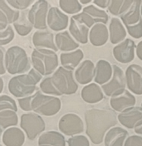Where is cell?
Segmentation results:
<instances>
[{
    "label": "cell",
    "mask_w": 142,
    "mask_h": 146,
    "mask_svg": "<svg viewBox=\"0 0 142 146\" xmlns=\"http://www.w3.org/2000/svg\"><path fill=\"white\" fill-rule=\"evenodd\" d=\"M86 134L95 144L102 143L104 134L117 123L116 114L111 110L92 109L85 113Z\"/></svg>",
    "instance_id": "obj_1"
},
{
    "label": "cell",
    "mask_w": 142,
    "mask_h": 146,
    "mask_svg": "<svg viewBox=\"0 0 142 146\" xmlns=\"http://www.w3.org/2000/svg\"><path fill=\"white\" fill-rule=\"evenodd\" d=\"M41 78L42 76L39 72L32 69L28 74L12 78L8 84L9 91L16 97L31 95L36 89V85Z\"/></svg>",
    "instance_id": "obj_2"
},
{
    "label": "cell",
    "mask_w": 142,
    "mask_h": 146,
    "mask_svg": "<svg viewBox=\"0 0 142 146\" xmlns=\"http://www.w3.org/2000/svg\"><path fill=\"white\" fill-rule=\"evenodd\" d=\"M32 63L34 69L40 74L48 76L58 67V56L53 50L37 48L32 52Z\"/></svg>",
    "instance_id": "obj_3"
},
{
    "label": "cell",
    "mask_w": 142,
    "mask_h": 146,
    "mask_svg": "<svg viewBox=\"0 0 142 146\" xmlns=\"http://www.w3.org/2000/svg\"><path fill=\"white\" fill-rule=\"evenodd\" d=\"M5 64L6 69L11 74L26 72L30 67L26 52L19 46L8 48L5 53Z\"/></svg>",
    "instance_id": "obj_4"
},
{
    "label": "cell",
    "mask_w": 142,
    "mask_h": 146,
    "mask_svg": "<svg viewBox=\"0 0 142 146\" xmlns=\"http://www.w3.org/2000/svg\"><path fill=\"white\" fill-rule=\"evenodd\" d=\"M32 111L44 116H53L60 111L61 103L60 99L54 96L44 95L40 91L32 96Z\"/></svg>",
    "instance_id": "obj_5"
},
{
    "label": "cell",
    "mask_w": 142,
    "mask_h": 146,
    "mask_svg": "<svg viewBox=\"0 0 142 146\" xmlns=\"http://www.w3.org/2000/svg\"><path fill=\"white\" fill-rule=\"evenodd\" d=\"M55 88L61 94L71 95L75 94L78 86L75 81L72 71L63 67H60L51 77Z\"/></svg>",
    "instance_id": "obj_6"
},
{
    "label": "cell",
    "mask_w": 142,
    "mask_h": 146,
    "mask_svg": "<svg viewBox=\"0 0 142 146\" xmlns=\"http://www.w3.org/2000/svg\"><path fill=\"white\" fill-rule=\"evenodd\" d=\"M20 127L26 132L28 139L32 140L45 130V125L40 116L29 113L22 115Z\"/></svg>",
    "instance_id": "obj_7"
},
{
    "label": "cell",
    "mask_w": 142,
    "mask_h": 146,
    "mask_svg": "<svg viewBox=\"0 0 142 146\" xmlns=\"http://www.w3.org/2000/svg\"><path fill=\"white\" fill-rule=\"evenodd\" d=\"M72 17L77 21L83 23L88 28L91 27L94 23L97 22L105 24L108 20V16L105 11L93 5L84 8L81 13Z\"/></svg>",
    "instance_id": "obj_8"
},
{
    "label": "cell",
    "mask_w": 142,
    "mask_h": 146,
    "mask_svg": "<svg viewBox=\"0 0 142 146\" xmlns=\"http://www.w3.org/2000/svg\"><path fill=\"white\" fill-rule=\"evenodd\" d=\"M48 8V3L41 0L35 2L29 10L28 18L36 29L40 30L47 29L46 15Z\"/></svg>",
    "instance_id": "obj_9"
},
{
    "label": "cell",
    "mask_w": 142,
    "mask_h": 146,
    "mask_svg": "<svg viewBox=\"0 0 142 146\" xmlns=\"http://www.w3.org/2000/svg\"><path fill=\"white\" fill-rule=\"evenodd\" d=\"M59 129L67 136H72L82 133L84 125L81 118L74 113L63 116L59 121Z\"/></svg>",
    "instance_id": "obj_10"
},
{
    "label": "cell",
    "mask_w": 142,
    "mask_h": 146,
    "mask_svg": "<svg viewBox=\"0 0 142 146\" xmlns=\"http://www.w3.org/2000/svg\"><path fill=\"white\" fill-rule=\"evenodd\" d=\"M125 78L128 88L136 95L142 94V67L132 64L126 69Z\"/></svg>",
    "instance_id": "obj_11"
},
{
    "label": "cell",
    "mask_w": 142,
    "mask_h": 146,
    "mask_svg": "<svg viewBox=\"0 0 142 146\" xmlns=\"http://www.w3.org/2000/svg\"><path fill=\"white\" fill-rule=\"evenodd\" d=\"M135 42L130 39H126L113 49L115 58L121 63H128L135 57Z\"/></svg>",
    "instance_id": "obj_12"
},
{
    "label": "cell",
    "mask_w": 142,
    "mask_h": 146,
    "mask_svg": "<svg viewBox=\"0 0 142 146\" xmlns=\"http://www.w3.org/2000/svg\"><path fill=\"white\" fill-rule=\"evenodd\" d=\"M135 97L125 89L114 93L110 100L111 107L118 112H121L125 109L135 105Z\"/></svg>",
    "instance_id": "obj_13"
},
{
    "label": "cell",
    "mask_w": 142,
    "mask_h": 146,
    "mask_svg": "<svg viewBox=\"0 0 142 146\" xmlns=\"http://www.w3.org/2000/svg\"><path fill=\"white\" fill-rule=\"evenodd\" d=\"M113 71L112 80L101 87L105 94L107 96H112L116 92L125 88V78L122 69L116 65H114Z\"/></svg>",
    "instance_id": "obj_14"
},
{
    "label": "cell",
    "mask_w": 142,
    "mask_h": 146,
    "mask_svg": "<svg viewBox=\"0 0 142 146\" xmlns=\"http://www.w3.org/2000/svg\"><path fill=\"white\" fill-rule=\"evenodd\" d=\"M47 24L53 31H62L68 27V17L58 8L51 7L47 15Z\"/></svg>",
    "instance_id": "obj_15"
},
{
    "label": "cell",
    "mask_w": 142,
    "mask_h": 146,
    "mask_svg": "<svg viewBox=\"0 0 142 146\" xmlns=\"http://www.w3.org/2000/svg\"><path fill=\"white\" fill-rule=\"evenodd\" d=\"M120 122L128 129L134 128L142 120V108L131 107L127 108L118 116Z\"/></svg>",
    "instance_id": "obj_16"
},
{
    "label": "cell",
    "mask_w": 142,
    "mask_h": 146,
    "mask_svg": "<svg viewBox=\"0 0 142 146\" xmlns=\"http://www.w3.org/2000/svg\"><path fill=\"white\" fill-rule=\"evenodd\" d=\"M96 74V69L91 61L85 60L82 62L75 72L76 81L80 84H86L90 82Z\"/></svg>",
    "instance_id": "obj_17"
},
{
    "label": "cell",
    "mask_w": 142,
    "mask_h": 146,
    "mask_svg": "<svg viewBox=\"0 0 142 146\" xmlns=\"http://www.w3.org/2000/svg\"><path fill=\"white\" fill-rule=\"evenodd\" d=\"M34 46L40 48H49L57 52L58 48L54 41L53 33L49 31L36 32L32 38Z\"/></svg>",
    "instance_id": "obj_18"
},
{
    "label": "cell",
    "mask_w": 142,
    "mask_h": 146,
    "mask_svg": "<svg viewBox=\"0 0 142 146\" xmlns=\"http://www.w3.org/2000/svg\"><path fill=\"white\" fill-rule=\"evenodd\" d=\"M89 39L91 43L96 46H101L107 42L108 31L106 27L101 23L94 25L90 32Z\"/></svg>",
    "instance_id": "obj_19"
},
{
    "label": "cell",
    "mask_w": 142,
    "mask_h": 146,
    "mask_svg": "<svg viewBox=\"0 0 142 146\" xmlns=\"http://www.w3.org/2000/svg\"><path fill=\"white\" fill-rule=\"evenodd\" d=\"M25 141V135L19 128L7 129L3 136V142L6 146H22Z\"/></svg>",
    "instance_id": "obj_20"
},
{
    "label": "cell",
    "mask_w": 142,
    "mask_h": 146,
    "mask_svg": "<svg viewBox=\"0 0 142 146\" xmlns=\"http://www.w3.org/2000/svg\"><path fill=\"white\" fill-rule=\"evenodd\" d=\"M142 1L140 0L134 1L129 10L121 16V18L126 27L136 25L141 20L140 7Z\"/></svg>",
    "instance_id": "obj_21"
},
{
    "label": "cell",
    "mask_w": 142,
    "mask_h": 146,
    "mask_svg": "<svg viewBox=\"0 0 142 146\" xmlns=\"http://www.w3.org/2000/svg\"><path fill=\"white\" fill-rule=\"evenodd\" d=\"M128 135V131L120 127L112 128L105 137V146H123L124 141Z\"/></svg>",
    "instance_id": "obj_22"
},
{
    "label": "cell",
    "mask_w": 142,
    "mask_h": 146,
    "mask_svg": "<svg viewBox=\"0 0 142 146\" xmlns=\"http://www.w3.org/2000/svg\"><path fill=\"white\" fill-rule=\"evenodd\" d=\"M69 32L78 42L82 44H86L87 42L89 28L72 17L70 18Z\"/></svg>",
    "instance_id": "obj_23"
},
{
    "label": "cell",
    "mask_w": 142,
    "mask_h": 146,
    "mask_svg": "<svg viewBox=\"0 0 142 146\" xmlns=\"http://www.w3.org/2000/svg\"><path fill=\"white\" fill-rule=\"evenodd\" d=\"M82 98L89 104H95L101 101L103 98V93L97 84L92 83L85 86L81 92Z\"/></svg>",
    "instance_id": "obj_24"
},
{
    "label": "cell",
    "mask_w": 142,
    "mask_h": 146,
    "mask_svg": "<svg viewBox=\"0 0 142 146\" xmlns=\"http://www.w3.org/2000/svg\"><path fill=\"white\" fill-rule=\"evenodd\" d=\"M112 74V70L111 64L107 61L100 60L96 64L94 81L99 84L102 85L110 80Z\"/></svg>",
    "instance_id": "obj_25"
},
{
    "label": "cell",
    "mask_w": 142,
    "mask_h": 146,
    "mask_svg": "<svg viewBox=\"0 0 142 146\" xmlns=\"http://www.w3.org/2000/svg\"><path fill=\"white\" fill-rule=\"evenodd\" d=\"M1 3V31L5 29L8 24L16 21L19 17V11H14L9 8L5 1H0Z\"/></svg>",
    "instance_id": "obj_26"
},
{
    "label": "cell",
    "mask_w": 142,
    "mask_h": 146,
    "mask_svg": "<svg viewBox=\"0 0 142 146\" xmlns=\"http://www.w3.org/2000/svg\"><path fill=\"white\" fill-rule=\"evenodd\" d=\"M55 40L57 47L62 51L74 50L79 46L67 31L57 33Z\"/></svg>",
    "instance_id": "obj_27"
},
{
    "label": "cell",
    "mask_w": 142,
    "mask_h": 146,
    "mask_svg": "<svg viewBox=\"0 0 142 146\" xmlns=\"http://www.w3.org/2000/svg\"><path fill=\"white\" fill-rule=\"evenodd\" d=\"M110 41L112 44H116L122 41L126 37V32L119 19L112 18L110 25Z\"/></svg>",
    "instance_id": "obj_28"
},
{
    "label": "cell",
    "mask_w": 142,
    "mask_h": 146,
    "mask_svg": "<svg viewBox=\"0 0 142 146\" xmlns=\"http://www.w3.org/2000/svg\"><path fill=\"white\" fill-rule=\"evenodd\" d=\"M83 58V53L80 50L78 49L71 53H62L60 56L62 66L68 69H74L81 62Z\"/></svg>",
    "instance_id": "obj_29"
},
{
    "label": "cell",
    "mask_w": 142,
    "mask_h": 146,
    "mask_svg": "<svg viewBox=\"0 0 142 146\" xmlns=\"http://www.w3.org/2000/svg\"><path fill=\"white\" fill-rule=\"evenodd\" d=\"M39 144L50 145L52 146H65L64 136L57 131H47L40 136L39 139Z\"/></svg>",
    "instance_id": "obj_30"
},
{
    "label": "cell",
    "mask_w": 142,
    "mask_h": 146,
    "mask_svg": "<svg viewBox=\"0 0 142 146\" xmlns=\"http://www.w3.org/2000/svg\"><path fill=\"white\" fill-rule=\"evenodd\" d=\"M134 1H111L108 6L110 13L114 15H122L127 12Z\"/></svg>",
    "instance_id": "obj_31"
},
{
    "label": "cell",
    "mask_w": 142,
    "mask_h": 146,
    "mask_svg": "<svg viewBox=\"0 0 142 146\" xmlns=\"http://www.w3.org/2000/svg\"><path fill=\"white\" fill-rule=\"evenodd\" d=\"M1 126L3 129L18 124V116L15 111L5 110L1 112Z\"/></svg>",
    "instance_id": "obj_32"
},
{
    "label": "cell",
    "mask_w": 142,
    "mask_h": 146,
    "mask_svg": "<svg viewBox=\"0 0 142 146\" xmlns=\"http://www.w3.org/2000/svg\"><path fill=\"white\" fill-rule=\"evenodd\" d=\"M14 28L17 33L21 36L28 35L32 30L33 25L29 21H27L25 15L23 14L18 22L14 23Z\"/></svg>",
    "instance_id": "obj_33"
},
{
    "label": "cell",
    "mask_w": 142,
    "mask_h": 146,
    "mask_svg": "<svg viewBox=\"0 0 142 146\" xmlns=\"http://www.w3.org/2000/svg\"><path fill=\"white\" fill-rule=\"evenodd\" d=\"M60 8L66 13L74 14L79 13L82 9V5L78 1H64L59 2Z\"/></svg>",
    "instance_id": "obj_34"
},
{
    "label": "cell",
    "mask_w": 142,
    "mask_h": 146,
    "mask_svg": "<svg viewBox=\"0 0 142 146\" xmlns=\"http://www.w3.org/2000/svg\"><path fill=\"white\" fill-rule=\"evenodd\" d=\"M40 88L41 91L45 94L55 95L58 96H60L62 95L54 86L51 77L45 78L41 82Z\"/></svg>",
    "instance_id": "obj_35"
},
{
    "label": "cell",
    "mask_w": 142,
    "mask_h": 146,
    "mask_svg": "<svg viewBox=\"0 0 142 146\" xmlns=\"http://www.w3.org/2000/svg\"><path fill=\"white\" fill-rule=\"evenodd\" d=\"M6 109H10L15 112L18 111L15 101L11 97L4 95L1 96V111Z\"/></svg>",
    "instance_id": "obj_36"
},
{
    "label": "cell",
    "mask_w": 142,
    "mask_h": 146,
    "mask_svg": "<svg viewBox=\"0 0 142 146\" xmlns=\"http://www.w3.org/2000/svg\"><path fill=\"white\" fill-rule=\"evenodd\" d=\"M69 146H90L88 139L84 136H76L68 139Z\"/></svg>",
    "instance_id": "obj_37"
},
{
    "label": "cell",
    "mask_w": 142,
    "mask_h": 146,
    "mask_svg": "<svg viewBox=\"0 0 142 146\" xmlns=\"http://www.w3.org/2000/svg\"><path fill=\"white\" fill-rule=\"evenodd\" d=\"M129 34L135 39H139L142 37V19L136 25L126 27Z\"/></svg>",
    "instance_id": "obj_38"
},
{
    "label": "cell",
    "mask_w": 142,
    "mask_h": 146,
    "mask_svg": "<svg viewBox=\"0 0 142 146\" xmlns=\"http://www.w3.org/2000/svg\"><path fill=\"white\" fill-rule=\"evenodd\" d=\"M14 37V32L11 26L3 32H1V45H6L13 40Z\"/></svg>",
    "instance_id": "obj_39"
},
{
    "label": "cell",
    "mask_w": 142,
    "mask_h": 146,
    "mask_svg": "<svg viewBox=\"0 0 142 146\" xmlns=\"http://www.w3.org/2000/svg\"><path fill=\"white\" fill-rule=\"evenodd\" d=\"M34 1H15V0H8V3L12 7L18 9H25L30 5Z\"/></svg>",
    "instance_id": "obj_40"
},
{
    "label": "cell",
    "mask_w": 142,
    "mask_h": 146,
    "mask_svg": "<svg viewBox=\"0 0 142 146\" xmlns=\"http://www.w3.org/2000/svg\"><path fill=\"white\" fill-rule=\"evenodd\" d=\"M124 146H142V137L137 136L129 137Z\"/></svg>",
    "instance_id": "obj_41"
},
{
    "label": "cell",
    "mask_w": 142,
    "mask_h": 146,
    "mask_svg": "<svg viewBox=\"0 0 142 146\" xmlns=\"http://www.w3.org/2000/svg\"><path fill=\"white\" fill-rule=\"evenodd\" d=\"M31 100H32V96L26 97V98H25L18 100L19 106L22 108V110L25 111H32L31 105H30Z\"/></svg>",
    "instance_id": "obj_42"
},
{
    "label": "cell",
    "mask_w": 142,
    "mask_h": 146,
    "mask_svg": "<svg viewBox=\"0 0 142 146\" xmlns=\"http://www.w3.org/2000/svg\"><path fill=\"white\" fill-rule=\"evenodd\" d=\"M93 3L101 8H105L110 5L111 1H100V0H97L96 1H96H94Z\"/></svg>",
    "instance_id": "obj_43"
},
{
    "label": "cell",
    "mask_w": 142,
    "mask_h": 146,
    "mask_svg": "<svg viewBox=\"0 0 142 146\" xmlns=\"http://www.w3.org/2000/svg\"><path fill=\"white\" fill-rule=\"evenodd\" d=\"M136 54L138 58L142 60V41L140 42L137 46Z\"/></svg>",
    "instance_id": "obj_44"
},
{
    "label": "cell",
    "mask_w": 142,
    "mask_h": 146,
    "mask_svg": "<svg viewBox=\"0 0 142 146\" xmlns=\"http://www.w3.org/2000/svg\"><path fill=\"white\" fill-rule=\"evenodd\" d=\"M135 131L136 133L142 135V120L136 123L135 126Z\"/></svg>",
    "instance_id": "obj_45"
},
{
    "label": "cell",
    "mask_w": 142,
    "mask_h": 146,
    "mask_svg": "<svg viewBox=\"0 0 142 146\" xmlns=\"http://www.w3.org/2000/svg\"><path fill=\"white\" fill-rule=\"evenodd\" d=\"M3 53L2 52V50H1V74H4L5 73V70L4 68V65H3Z\"/></svg>",
    "instance_id": "obj_46"
},
{
    "label": "cell",
    "mask_w": 142,
    "mask_h": 146,
    "mask_svg": "<svg viewBox=\"0 0 142 146\" xmlns=\"http://www.w3.org/2000/svg\"><path fill=\"white\" fill-rule=\"evenodd\" d=\"M80 3L83 4H88L89 3H90L91 1V0H83V1H82V0H81V1H80Z\"/></svg>",
    "instance_id": "obj_47"
},
{
    "label": "cell",
    "mask_w": 142,
    "mask_h": 146,
    "mask_svg": "<svg viewBox=\"0 0 142 146\" xmlns=\"http://www.w3.org/2000/svg\"><path fill=\"white\" fill-rule=\"evenodd\" d=\"M3 86H4L3 81L2 78H1V92H2V91H3Z\"/></svg>",
    "instance_id": "obj_48"
},
{
    "label": "cell",
    "mask_w": 142,
    "mask_h": 146,
    "mask_svg": "<svg viewBox=\"0 0 142 146\" xmlns=\"http://www.w3.org/2000/svg\"><path fill=\"white\" fill-rule=\"evenodd\" d=\"M40 146H51V145H41Z\"/></svg>",
    "instance_id": "obj_49"
},
{
    "label": "cell",
    "mask_w": 142,
    "mask_h": 146,
    "mask_svg": "<svg viewBox=\"0 0 142 146\" xmlns=\"http://www.w3.org/2000/svg\"><path fill=\"white\" fill-rule=\"evenodd\" d=\"M141 14L142 15V5H141Z\"/></svg>",
    "instance_id": "obj_50"
},
{
    "label": "cell",
    "mask_w": 142,
    "mask_h": 146,
    "mask_svg": "<svg viewBox=\"0 0 142 146\" xmlns=\"http://www.w3.org/2000/svg\"><path fill=\"white\" fill-rule=\"evenodd\" d=\"M141 107H142V104H141Z\"/></svg>",
    "instance_id": "obj_51"
},
{
    "label": "cell",
    "mask_w": 142,
    "mask_h": 146,
    "mask_svg": "<svg viewBox=\"0 0 142 146\" xmlns=\"http://www.w3.org/2000/svg\"><path fill=\"white\" fill-rule=\"evenodd\" d=\"M1 146H2V145H1Z\"/></svg>",
    "instance_id": "obj_52"
}]
</instances>
